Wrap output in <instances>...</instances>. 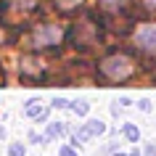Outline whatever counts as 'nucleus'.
Masks as SVG:
<instances>
[{"label": "nucleus", "mask_w": 156, "mask_h": 156, "mask_svg": "<svg viewBox=\"0 0 156 156\" xmlns=\"http://www.w3.org/2000/svg\"><path fill=\"white\" fill-rule=\"evenodd\" d=\"M122 135H124V140H130V143H138V140H140V130H138V124L124 122V124H122Z\"/></svg>", "instance_id": "423d86ee"}, {"label": "nucleus", "mask_w": 156, "mask_h": 156, "mask_svg": "<svg viewBox=\"0 0 156 156\" xmlns=\"http://www.w3.org/2000/svg\"><path fill=\"white\" fill-rule=\"evenodd\" d=\"M45 135H48V140L64 138V135H69V127H66V122H50L48 130H45Z\"/></svg>", "instance_id": "39448f33"}, {"label": "nucleus", "mask_w": 156, "mask_h": 156, "mask_svg": "<svg viewBox=\"0 0 156 156\" xmlns=\"http://www.w3.org/2000/svg\"><path fill=\"white\" fill-rule=\"evenodd\" d=\"M130 156H140V148H135V151H130Z\"/></svg>", "instance_id": "6ab92c4d"}, {"label": "nucleus", "mask_w": 156, "mask_h": 156, "mask_svg": "<svg viewBox=\"0 0 156 156\" xmlns=\"http://www.w3.org/2000/svg\"><path fill=\"white\" fill-rule=\"evenodd\" d=\"M98 3L103 5V8H111V11H114V8H119V5H124L127 0H98Z\"/></svg>", "instance_id": "f8f14e48"}, {"label": "nucleus", "mask_w": 156, "mask_h": 156, "mask_svg": "<svg viewBox=\"0 0 156 156\" xmlns=\"http://www.w3.org/2000/svg\"><path fill=\"white\" fill-rule=\"evenodd\" d=\"M90 138H93L90 127H87V124H80V127H77V132L72 135V143H74V146H80V143H87Z\"/></svg>", "instance_id": "0eeeda50"}, {"label": "nucleus", "mask_w": 156, "mask_h": 156, "mask_svg": "<svg viewBox=\"0 0 156 156\" xmlns=\"http://www.w3.org/2000/svg\"><path fill=\"white\" fill-rule=\"evenodd\" d=\"M111 156H130V154H111Z\"/></svg>", "instance_id": "aec40b11"}, {"label": "nucleus", "mask_w": 156, "mask_h": 156, "mask_svg": "<svg viewBox=\"0 0 156 156\" xmlns=\"http://www.w3.org/2000/svg\"><path fill=\"white\" fill-rule=\"evenodd\" d=\"M135 45L140 50H148V53H154L156 50V24H143L135 29Z\"/></svg>", "instance_id": "7ed1b4c3"}, {"label": "nucleus", "mask_w": 156, "mask_h": 156, "mask_svg": "<svg viewBox=\"0 0 156 156\" xmlns=\"http://www.w3.org/2000/svg\"><path fill=\"white\" fill-rule=\"evenodd\" d=\"M143 156H156V143H146L143 146Z\"/></svg>", "instance_id": "4468645a"}, {"label": "nucleus", "mask_w": 156, "mask_h": 156, "mask_svg": "<svg viewBox=\"0 0 156 156\" xmlns=\"http://www.w3.org/2000/svg\"><path fill=\"white\" fill-rule=\"evenodd\" d=\"M138 106H140V111H151V101H140Z\"/></svg>", "instance_id": "dca6fc26"}, {"label": "nucleus", "mask_w": 156, "mask_h": 156, "mask_svg": "<svg viewBox=\"0 0 156 156\" xmlns=\"http://www.w3.org/2000/svg\"><path fill=\"white\" fill-rule=\"evenodd\" d=\"M143 3H146L148 8H154V5H156V0H143Z\"/></svg>", "instance_id": "a211bd4d"}, {"label": "nucleus", "mask_w": 156, "mask_h": 156, "mask_svg": "<svg viewBox=\"0 0 156 156\" xmlns=\"http://www.w3.org/2000/svg\"><path fill=\"white\" fill-rule=\"evenodd\" d=\"M69 108H72L77 116H87V111H90V103H85V101H74Z\"/></svg>", "instance_id": "1a4fd4ad"}, {"label": "nucleus", "mask_w": 156, "mask_h": 156, "mask_svg": "<svg viewBox=\"0 0 156 156\" xmlns=\"http://www.w3.org/2000/svg\"><path fill=\"white\" fill-rule=\"evenodd\" d=\"M5 135H8V130H5V127H0V140L5 138Z\"/></svg>", "instance_id": "f3484780"}, {"label": "nucleus", "mask_w": 156, "mask_h": 156, "mask_svg": "<svg viewBox=\"0 0 156 156\" xmlns=\"http://www.w3.org/2000/svg\"><path fill=\"white\" fill-rule=\"evenodd\" d=\"M8 156H27V148H24V143H13V146L8 148Z\"/></svg>", "instance_id": "9d476101"}, {"label": "nucleus", "mask_w": 156, "mask_h": 156, "mask_svg": "<svg viewBox=\"0 0 156 156\" xmlns=\"http://www.w3.org/2000/svg\"><path fill=\"white\" fill-rule=\"evenodd\" d=\"M24 114H27V116H32V119H37V122H45V119H48V108H42V106H40V101H27Z\"/></svg>", "instance_id": "20e7f679"}, {"label": "nucleus", "mask_w": 156, "mask_h": 156, "mask_svg": "<svg viewBox=\"0 0 156 156\" xmlns=\"http://www.w3.org/2000/svg\"><path fill=\"white\" fill-rule=\"evenodd\" d=\"M77 3H80V0H56V5H58V8H64V11L74 8V5H77Z\"/></svg>", "instance_id": "ddd939ff"}, {"label": "nucleus", "mask_w": 156, "mask_h": 156, "mask_svg": "<svg viewBox=\"0 0 156 156\" xmlns=\"http://www.w3.org/2000/svg\"><path fill=\"white\" fill-rule=\"evenodd\" d=\"M50 106H53V108H69L72 103H69V101H66L64 95H58V98H53V101H50Z\"/></svg>", "instance_id": "9b49d317"}, {"label": "nucleus", "mask_w": 156, "mask_h": 156, "mask_svg": "<svg viewBox=\"0 0 156 156\" xmlns=\"http://www.w3.org/2000/svg\"><path fill=\"white\" fill-rule=\"evenodd\" d=\"M87 127H90V132H93V138H95V135H106V124L101 122V119H90V122H87Z\"/></svg>", "instance_id": "6e6552de"}, {"label": "nucleus", "mask_w": 156, "mask_h": 156, "mask_svg": "<svg viewBox=\"0 0 156 156\" xmlns=\"http://www.w3.org/2000/svg\"><path fill=\"white\" fill-rule=\"evenodd\" d=\"M101 72L106 74L108 80H114V82H122V80L132 77L135 66H132V61H130L127 56H111V58H106V61L101 64Z\"/></svg>", "instance_id": "f257e3e1"}, {"label": "nucleus", "mask_w": 156, "mask_h": 156, "mask_svg": "<svg viewBox=\"0 0 156 156\" xmlns=\"http://www.w3.org/2000/svg\"><path fill=\"white\" fill-rule=\"evenodd\" d=\"M61 37H64V27L61 24H40V27H34V32L29 34V45L45 48V45H56Z\"/></svg>", "instance_id": "f03ea898"}, {"label": "nucleus", "mask_w": 156, "mask_h": 156, "mask_svg": "<svg viewBox=\"0 0 156 156\" xmlns=\"http://www.w3.org/2000/svg\"><path fill=\"white\" fill-rule=\"evenodd\" d=\"M58 156H77V151H74L72 146H61V151H58Z\"/></svg>", "instance_id": "2eb2a0df"}]
</instances>
